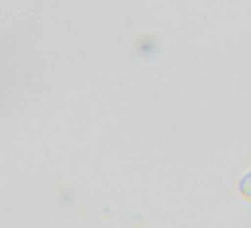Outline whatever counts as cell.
Wrapping results in <instances>:
<instances>
[{"label": "cell", "instance_id": "1", "mask_svg": "<svg viewBox=\"0 0 251 228\" xmlns=\"http://www.w3.org/2000/svg\"><path fill=\"white\" fill-rule=\"evenodd\" d=\"M241 191H243L244 194L251 197V173L246 176L245 180L241 183Z\"/></svg>", "mask_w": 251, "mask_h": 228}]
</instances>
